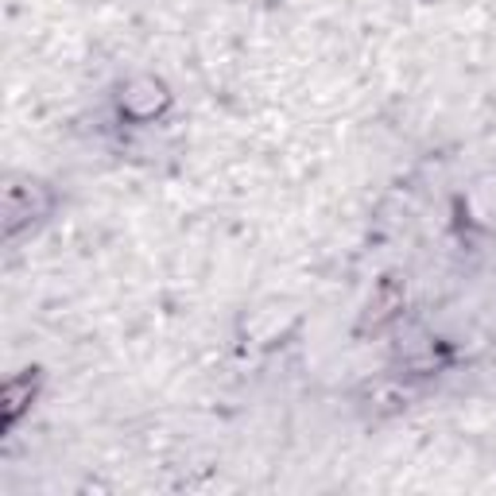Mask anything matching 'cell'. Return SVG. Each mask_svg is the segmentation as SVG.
<instances>
[{
	"instance_id": "6da1fadb",
	"label": "cell",
	"mask_w": 496,
	"mask_h": 496,
	"mask_svg": "<svg viewBox=\"0 0 496 496\" xmlns=\"http://www.w3.org/2000/svg\"><path fill=\"white\" fill-rule=\"evenodd\" d=\"M24 404H31V376H12L4 384V423H16Z\"/></svg>"
}]
</instances>
